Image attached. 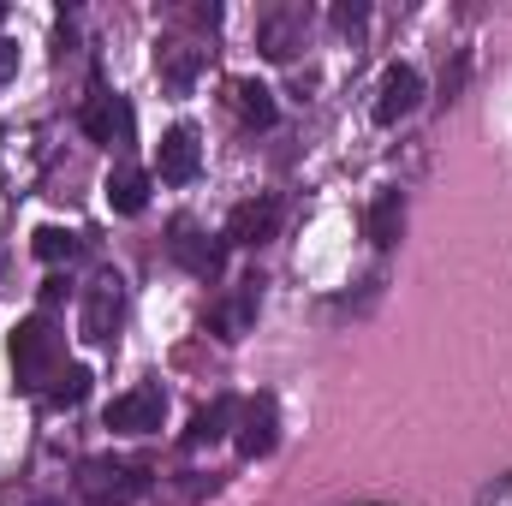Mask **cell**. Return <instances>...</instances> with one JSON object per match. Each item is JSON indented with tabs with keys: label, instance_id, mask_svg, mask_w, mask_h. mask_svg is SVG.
I'll return each mask as SVG.
<instances>
[{
	"label": "cell",
	"instance_id": "obj_3",
	"mask_svg": "<svg viewBox=\"0 0 512 506\" xmlns=\"http://www.w3.org/2000/svg\"><path fill=\"white\" fill-rule=\"evenodd\" d=\"M120 322H126V280H120V274H102V280L84 292V316H78V328H84L90 346H108V340L120 334Z\"/></svg>",
	"mask_w": 512,
	"mask_h": 506
},
{
	"label": "cell",
	"instance_id": "obj_4",
	"mask_svg": "<svg viewBox=\"0 0 512 506\" xmlns=\"http://www.w3.org/2000/svg\"><path fill=\"white\" fill-rule=\"evenodd\" d=\"M167 251H173V262H179L185 274H197V280H215V274H221V262H227V239H209L197 221H173V239H167Z\"/></svg>",
	"mask_w": 512,
	"mask_h": 506
},
{
	"label": "cell",
	"instance_id": "obj_1",
	"mask_svg": "<svg viewBox=\"0 0 512 506\" xmlns=\"http://www.w3.org/2000/svg\"><path fill=\"white\" fill-rule=\"evenodd\" d=\"M78 495H84V506H137L149 495V471L126 465V459H84Z\"/></svg>",
	"mask_w": 512,
	"mask_h": 506
},
{
	"label": "cell",
	"instance_id": "obj_25",
	"mask_svg": "<svg viewBox=\"0 0 512 506\" xmlns=\"http://www.w3.org/2000/svg\"><path fill=\"white\" fill-rule=\"evenodd\" d=\"M0 18H6V6H0Z\"/></svg>",
	"mask_w": 512,
	"mask_h": 506
},
{
	"label": "cell",
	"instance_id": "obj_26",
	"mask_svg": "<svg viewBox=\"0 0 512 506\" xmlns=\"http://www.w3.org/2000/svg\"><path fill=\"white\" fill-rule=\"evenodd\" d=\"M42 506H54V501H42Z\"/></svg>",
	"mask_w": 512,
	"mask_h": 506
},
{
	"label": "cell",
	"instance_id": "obj_13",
	"mask_svg": "<svg viewBox=\"0 0 512 506\" xmlns=\"http://www.w3.org/2000/svg\"><path fill=\"white\" fill-rule=\"evenodd\" d=\"M78 126L90 131L96 143H114V126H120V137H131V108L120 102V96H108V90H96V96L84 102V114H78Z\"/></svg>",
	"mask_w": 512,
	"mask_h": 506
},
{
	"label": "cell",
	"instance_id": "obj_18",
	"mask_svg": "<svg viewBox=\"0 0 512 506\" xmlns=\"http://www.w3.org/2000/svg\"><path fill=\"white\" fill-rule=\"evenodd\" d=\"M30 251L42 256V262H72L78 256V233L72 227H36L30 233Z\"/></svg>",
	"mask_w": 512,
	"mask_h": 506
},
{
	"label": "cell",
	"instance_id": "obj_14",
	"mask_svg": "<svg viewBox=\"0 0 512 506\" xmlns=\"http://www.w3.org/2000/svg\"><path fill=\"white\" fill-rule=\"evenodd\" d=\"M399 227H405V197H399V191H382V197L364 209V239H370L376 251H387V245L399 239Z\"/></svg>",
	"mask_w": 512,
	"mask_h": 506
},
{
	"label": "cell",
	"instance_id": "obj_11",
	"mask_svg": "<svg viewBox=\"0 0 512 506\" xmlns=\"http://www.w3.org/2000/svg\"><path fill=\"white\" fill-rule=\"evenodd\" d=\"M298 42H304V12H298V6H274V12H262V24H256V48H262L268 60H292Z\"/></svg>",
	"mask_w": 512,
	"mask_h": 506
},
{
	"label": "cell",
	"instance_id": "obj_8",
	"mask_svg": "<svg viewBox=\"0 0 512 506\" xmlns=\"http://www.w3.org/2000/svg\"><path fill=\"white\" fill-rule=\"evenodd\" d=\"M417 102H423V78H417V66H387L382 90H376V126H399Z\"/></svg>",
	"mask_w": 512,
	"mask_h": 506
},
{
	"label": "cell",
	"instance_id": "obj_5",
	"mask_svg": "<svg viewBox=\"0 0 512 506\" xmlns=\"http://www.w3.org/2000/svg\"><path fill=\"white\" fill-rule=\"evenodd\" d=\"M161 417H167V393H161L155 381L131 387V393H120V399L108 405V429H120V435H155Z\"/></svg>",
	"mask_w": 512,
	"mask_h": 506
},
{
	"label": "cell",
	"instance_id": "obj_23",
	"mask_svg": "<svg viewBox=\"0 0 512 506\" xmlns=\"http://www.w3.org/2000/svg\"><path fill=\"white\" fill-rule=\"evenodd\" d=\"M12 72H18V48H12V42H0V84H6Z\"/></svg>",
	"mask_w": 512,
	"mask_h": 506
},
{
	"label": "cell",
	"instance_id": "obj_7",
	"mask_svg": "<svg viewBox=\"0 0 512 506\" xmlns=\"http://www.w3.org/2000/svg\"><path fill=\"white\" fill-rule=\"evenodd\" d=\"M274 227H280V203L274 197H251V203H239L233 215H227V245H239V251H251V245H268L274 239Z\"/></svg>",
	"mask_w": 512,
	"mask_h": 506
},
{
	"label": "cell",
	"instance_id": "obj_2",
	"mask_svg": "<svg viewBox=\"0 0 512 506\" xmlns=\"http://www.w3.org/2000/svg\"><path fill=\"white\" fill-rule=\"evenodd\" d=\"M6 358H12V376L24 381H42L54 370V358H60V334L48 328V316H30V322H18V334L6 340Z\"/></svg>",
	"mask_w": 512,
	"mask_h": 506
},
{
	"label": "cell",
	"instance_id": "obj_19",
	"mask_svg": "<svg viewBox=\"0 0 512 506\" xmlns=\"http://www.w3.org/2000/svg\"><path fill=\"white\" fill-rule=\"evenodd\" d=\"M84 393H90V370H84V364H72L66 376L48 387V405H54V411H66V405H84Z\"/></svg>",
	"mask_w": 512,
	"mask_h": 506
},
{
	"label": "cell",
	"instance_id": "obj_22",
	"mask_svg": "<svg viewBox=\"0 0 512 506\" xmlns=\"http://www.w3.org/2000/svg\"><path fill=\"white\" fill-rule=\"evenodd\" d=\"M60 298H66V280H60V274H48V280H42V304H60Z\"/></svg>",
	"mask_w": 512,
	"mask_h": 506
},
{
	"label": "cell",
	"instance_id": "obj_15",
	"mask_svg": "<svg viewBox=\"0 0 512 506\" xmlns=\"http://www.w3.org/2000/svg\"><path fill=\"white\" fill-rule=\"evenodd\" d=\"M155 72H161V84H167L173 96H185V90L197 84V72H203V54H197V48L167 42V48H155Z\"/></svg>",
	"mask_w": 512,
	"mask_h": 506
},
{
	"label": "cell",
	"instance_id": "obj_20",
	"mask_svg": "<svg viewBox=\"0 0 512 506\" xmlns=\"http://www.w3.org/2000/svg\"><path fill=\"white\" fill-rule=\"evenodd\" d=\"M364 24H370V6H364V0H340V6H334V30H340V36H358Z\"/></svg>",
	"mask_w": 512,
	"mask_h": 506
},
{
	"label": "cell",
	"instance_id": "obj_12",
	"mask_svg": "<svg viewBox=\"0 0 512 506\" xmlns=\"http://www.w3.org/2000/svg\"><path fill=\"white\" fill-rule=\"evenodd\" d=\"M239 411H245V405H239V399H227V393H221V399H209V405H197V417H191V429H185V447H215L221 435H233V429H239Z\"/></svg>",
	"mask_w": 512,
	"mask_h": 506
},
{
	"label": "cell",
	"instance_id": "obj_10",
	"mask_svg": "<svg viewBox=\"0 0 512 506\" xmlns=\"http://www.w3.org/2000/svg\"><path fill=\"white\" fill-rule=\"evenodd\" d=\"M256 298H262V280H239V292H233V298H227V304H215V310H209V334H215V340H227V346H233V340H245V328H251L256 322Z\"/></svg>",
	"mask_w": 512,
	"mask_h": 506
},
{
	"label": "cell",
	"instance_id": "obj_17",
	"mask_svg": "<svg viewBox=\"0 0 512 506\" xmlns=\"http://www.w3.org/2000/svg\"><path fill=\"white\" fill-rule=\"evenodd\" d=\"M233 102H239L245 126H256V131H268L274 120H280V108H274V90H268V84H256V78H239V84H233Z\"/></svg>",
	"mask_w": 512,
	"mask_h": 506
},
{
	"label": "cell",
	"instance_id": "obj_6",
	"mask_svg": "<svg viewBox=\"0 0 512 506\" xmlns=\"http://www.w3.org/2000/svg\"><path fill=\"white\" fill-rule=\"evenodd\" d=\"M197 167H203L197 131H191V126H167V131H161V143H155V173H161L167 185H191V179H197Z\"/></svg>",
	"mask_w": 512,
	"mask_h": 506
},
{
	"label": "cell",
	"instance_id": "obj_21",
	"mask_svg": "<svg viewBox=\"0 0 512 506\" xmlns=\"http://www.w3.org/2000/svg\"><path fill=\"white\" fill-rule=\"evenodd\" d=\"M465 72H471V54H453V66L441 72V102H453L465 90Z\"/></svg>",
	"mask_w": 512,
	"mask_h": 506
},
{
	"label": "cell",
	"instance_id": "obj_16",
	"mask_svg": "<svg viewBox=\"0 0 512 506\" xmlns=\"http://www.w3.org/2000/svg\"><path fill=\"white\" fill-rule=\"evenodd\" d=\"M149 203V173L143 167H114L108 173V209L114 215H143Z\"/></svg>",
	"mask_w": 512,
	"mask_h": 506
},
{
	"label": "cell",
	"instance_id": "obj_9",
	"mask_svg": "<svg viewBox=\"0 0 512 506\" xmlns=\"http://www.w3.org/2000/svg\"><path fill=\"white\" fill-rule=\"evenodd\" d=\"M233 441H239L245 459H268V453H274V441H280V417H274V399H268V393H256L251 405L239 411Z\"/></svg>",
	"mask_w": 512,
	"mask_h": 506
},
{
	"label": "cell",
	"instance_id": "obj_24",
	"mask_svg": "<svg viewBox=\"0 0 512 506\" xmlns=\"http://www.w3.org/2000/svg\"><path fill=\"white\" fill-rule=\"evenodd\" d=\"M483 506H512V477H507V483H501V489H495V495H489Z\"/></svg>",
	"mask_w": 512,
	"mask_h": 506
}]
</instances>
